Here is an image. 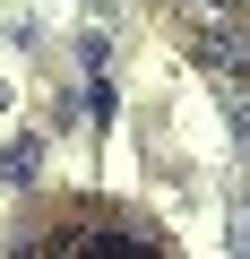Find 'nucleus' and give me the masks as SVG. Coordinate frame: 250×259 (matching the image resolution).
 <instances>
[{
  "label": "nucleus",
  "mask_w": 250,
  "mask_h": 259,
  "mask_svg": "<svg viewBox=\"0 0 250 259\" xmlns=\"http://www.w3.org/2000/svg\"><path fill=\"white\" fill-rule=\"evenodd\" d=\"M0 173H9V182H35V173H43V147H35V139H18L9 156H0Z\"/></svg>",
  "instance_id": "f257e3e1"
},
{
  "label": "nucleus",
  "mask_w": 250,
  "mask_h": 259,
  "mask_svg": "<svg viewBox=\"0 0 250 259\" xmlns=\"http://www.w3.org/2000/svg\"><path fill=\"white\" fill-rule=\"evenodd\" d=\"M224 112H233V139L250 147V87H224Z\"/></svg>",
  "instance_id": "f03ea898"
}]
</instances>
